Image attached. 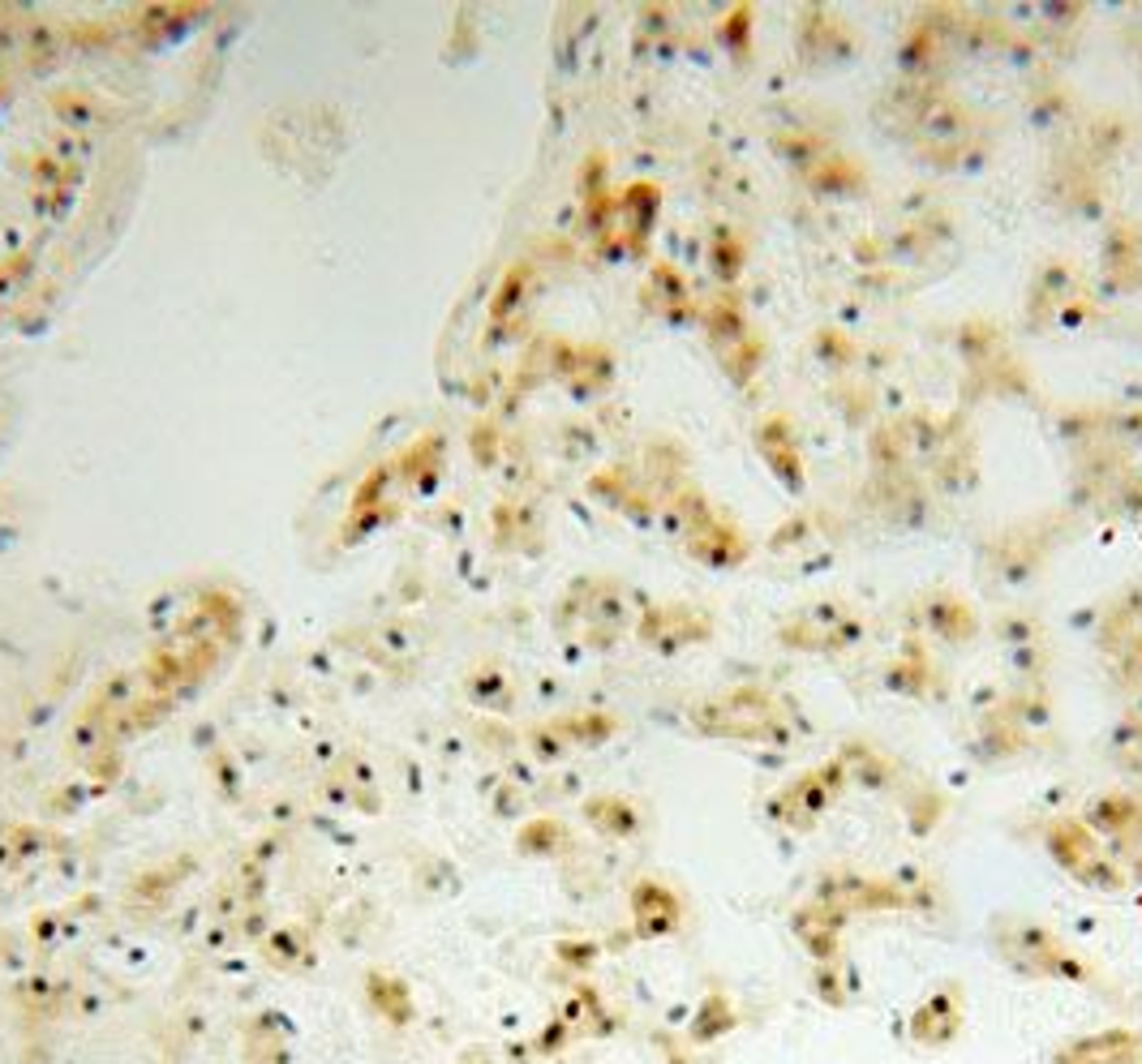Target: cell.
<instances>
[{"instance_id":"4","label":"cell","mask_w":1142,"mask_h":1064,"mask_svg":"<svg viewBox=\"0 0 1142 1064\" xmlns=\"http://www.w3.org/2000/svg\"><path fill=\"white\" fill-rule=\"evenodd\" d=\"M821 168H829V155H821V159H816L807 172H821ZM842 172H855V168H838V159H834V176L821 185V194H842Z\"/></svg>"},{"instance_id":"2","label":"cell","mask_w":1142,"mask_h":1064,"mask_svg":"<svg viewBox=\"0 0 1142 1064\" xmlns=\"http://www.w3.org/2000/svg\"><path fill=\"white\" fill-rule=\"evenodd\" d=\"M1073 292H1078V280H1073L1070 267H1061V262L1044 267L1040 280H1035V296H1031V305H1026V309H1031V327H1040V322H1048V318H1061V314L1070 309Z\"/></svg>"},{"instance_id":"1","label":"cell","mask_w":1142,"mask_h":1064,"mask_svg":"<svg viewBox=\"0 0 1142 1064\" xmlns=\"http://www.w3.org/2000/svg\"><path fill=\"white\" fill-rule=\"evenodd\" d=\"M756 442H761L765 464L782 477L786 490H799L803 486V460H799V442H794V433H790L782 417H774V421H765L756 429Z\"/></svg>"},{"instance_id":"3","label":"cell","mask_w":1142,"mask_h":1064,"mask_svg":"<svg viewBox=\"0 0 1142 1064\" xmlns=\"http://www.w3.org/2000/svg\"><path fill=\"white\" fill-rule=\"evenodd\" d=\"M709 262H714V276L721 284H734V280H739V271H743V241H739L730 228H717L714 232Z\"/></svg>"}]
</instances>
